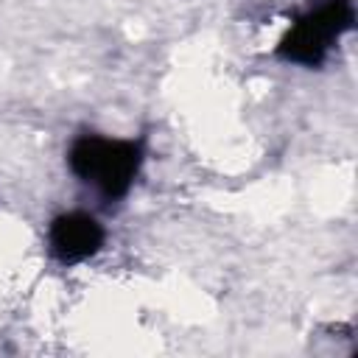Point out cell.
<instances>
[{"label": "cell", "instance_id": "3957f363", "mask_svg": "<svg viewBox=\"0 0 358 358\" xmlns=\"http://www.w3.org/2000/svg\"><path fill=\"white\" fill-rule=\"evenodd\" d=\"M48 243L59 263L73 266L92 257L103 246V227L90 213H81V210L62 213L50 221Z\"/></svg>", "mask_w": 358, "mask_h": 358}, {"label": "cell", "instance_id": "6da1fadb", "mask_svg": "<svg viewBox=\"0 0 358 358\" xmlns=\"http://www.w3.org/2000/svg\"><path fill=\"white\" fill-rule=\"evenodd\" d=\"M143 157V140H109L98 134H81L67 151V165L81 182L98 187L103 199L115 201L123 199L134 185Z\"/></svg>", "mask_w": 358, "mask_h": 358}, {"label": "cell", "instance_id": "7a4b0ae2", "mask_svg": "<svg viewBox=\"0 0 358 358\" xmlns=\"http://www.w3.org/2000/svg\"><path fill=\"white\" fill-rule=\"evenodd\" d=\"M355 22V8L352 0H324L322 6L310 8L302 14L288 34L277 45V56L282 62L305 64V67H319L333 48V42L347 34Z\"/></svg>", "mask_w": 358, "mask_h": 358}]
</instances>
